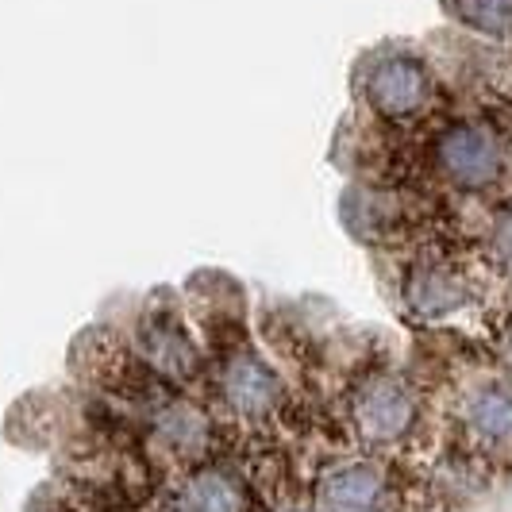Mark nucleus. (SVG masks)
<instances>
[{"label": "nucleus", "instance_id": "1", "mask_svg": "<svg viewBox=\"0 0 512 512\" xmlns=\"http://www.w3.org/2000/svg\"><path fill=\"white\" fill-rule=\"evenodd\" d=\"M451 428L482 462H512V374L478 366L451 389Z\"/></svg>", "mask_w": 512, "mask_h": 512}, {"label": "nucleus", "instance_id": "2", "mask_svg": "<svg viewBox=\"0 0 512 512\" xmlns=\"http://www.w3.org/2000/svg\"><path fill=\"white\" fill-rule=\"evenodd\" d=\"M347 420L366 455L397 451L420 432V393L405 374L374 370L351 389Z\"/></svg>", "mask_w": 512, "mask_h": 512}, {"label": "nucleus", "instance_id": "3", "mask_svg": "<svg viewBox=\"0 0 512 512\" xmlns=\"http://www.w3.org/2000/svg\"><path fill=\"white\" fill-rule=\"evenodd\" d=\"M397 297L416 324H447L478 305L482 289L466 262L447 251H420L401 266Z\"/></svg>", "mask_w": 512, "mask_h": 512}, {"label": "nucleus", "instance_id": "4", "mask_svg": "<svg viewBox=\"0 0 512 512\" xmlns=\"http://www.w3.org/2000/svg\"><path fill=\"white\" fill-rule=\"evenodd\" d=\"M436 166L455 189L486 193L505 181L509 143L482 116H459L436 135Z\"/></svg>", "mask_w": 512, "mask_h": 512}, {"label": "nucleus", "instance_id": "5", "mask_svg": "<svg viewBox=\"0 0 512 512\" xmlns=\"http://www.w3.org/2000/svg\"><path fill=\"white\" fill-rule=\"evenodd\" d=\"M362 97L389 124H416L436 104V77L416 54H385L362 77Z\"/></svg>", "mask_w": 512, "mask_h": 512}, {"label": "nucleus", "instance_id": "6", "mask_svg": "<svg viewBox=\"0 0 512 512\" xmlns=\"http://www.w3.org/2000/svg\"><path fill=\"white\" fill-rule=\"evenodd\" d=\"M220 401L243 424H270L285 405V382L255 351H231L220 366Z\"/></svg>", "mask_w": 512, "mask_h": 512}, {"label": "nucleus", "instance_id": "7", "mask_svg": "<svg viewBox=\"0 0 512 512\" xmlns=\"http://www.w3.org/2000/svg\"><path fill=\"white\" fill-rule=\"evenodd\" d=\"M320 512H389V470L374 455L332 462L316 482Z\"/></svg>", "mask_w": 512, "mask_h": 512}, {"label": "nucleus", "instance_id": "8", "mask_svg": "<svg viewBox=\"0 0 512 512\" xmlns=\"http://www.w3.org/2000/svg\"><path fill=\"white\" fill-rule=\"evenodd\" d=\"M170 512H251V497L247 486L224 470V466H193L189 474H181L170 497H166Z\"/></svg>", "mask_w": 512, "mask_h": 512}, {"label": "nucleus", "instance_id": "9", "mask_svg": "<svg viewBox=\"0 0 512 512\" xmlns=\"http://www.w3.org/2000/svg\"><path fill=\"white\" fill-rule=\"evenodd\" d=\"M139 351H143L147 366L166 374L170 382H189L201 370V355H197L193 339L181 332V324L170 316H151L139 324Z\"/></svg>", "mask_w": 512, "mask_h": 512}, {"label": "nucleus", "instance_id": "10", "mask_svg": "<svg viewBox=\"0 0 512 512\" xmlns=\"http://www.w3.org/2000/svg\"><path fill=\"white\" fill-rule=\"evenodd\" d=\"M208 412L193 405L189 397L166 401L154 416V432L166 443V451H174L181 459H201L208 447Z\"/></svg>", "mask_w": 512, "mask_h": 512}, {"label": "nucleus", "instance_id": "11", "mask_svg": "<svg viewBox=\"0 0 512 512\" xmlns=\"http://www.w3.org/2000/svg\"><path fill=\"white\" fill-rule=\"evenodd\" d=\"M451 16L459 24L474 27L489 39H509L512 35V0H447Z\"/></svg>", "mask_w": 512, "mask_h": 512}, {"label": "nucleus", "instance_id": "12", "mask_svg": "<svg viewBox=\"0 0 512 512\" xmlns=\"http://www.w3.org/2000/svg\"><path fill=\"white\" fill-rule=\"evenodd\" d=\"M482 255H486L489 270H497L501 278L512 282V197L501 201V205H493V212H489Z\"/></svg>", "mask_w": 512, "mask_h": 512}, {"label": "nucleus", "instance_id": "13", "mask_svg": "<svg viewBox=\"0 0 512 512\" xmlns=\"http://www.w3.org/2000/svg\"><path fill=\"white\" fill-rule=\"evenodd\" d=\"M505 359H509V370H512V332L505 335Z\"/></svg>", "mask_w": 512, "mask_h": 512}, {"label": "nucleus", "instance_id": "14", "mask_svg": "<svg viewBox=\"0 0 512 512\" xmlns=\"http://www.w3.org/2000/svg\"><path fill=\"white\" fill-rule=\"evenodd\" d=\"M282 512H320V509H308V505H289V509H282Z\"/></svg>", "mask_w": 512, "mask_h": 512}]
</instances>
